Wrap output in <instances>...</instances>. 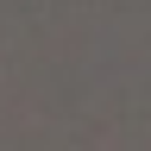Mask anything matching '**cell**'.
Wrapping results in <instances>:
<instances>
[]
</instances>
